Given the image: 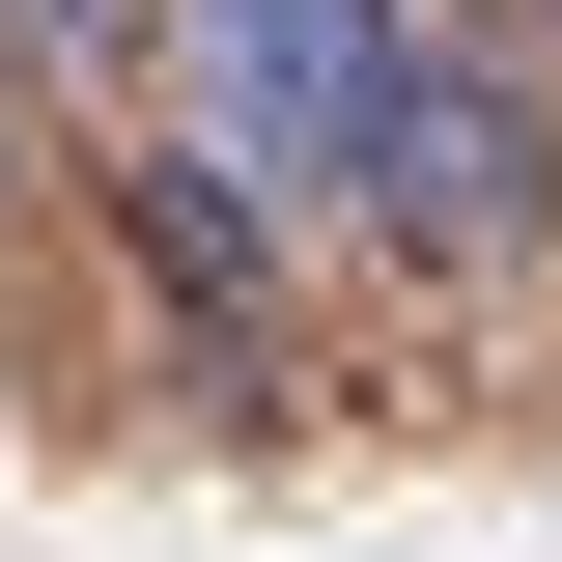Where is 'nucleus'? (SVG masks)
<instances>
[{
  "label": "nucleus",
  "instance_id": "obj_1",
  "mask_svg": "<svg viewBox=\"0 0 562 562\" xmlns=\"http://www.w3.org/2000/svg\"><path fill=\"white\" fill-rule=\"evenodd\" d=\"M198 29V169H281V198H366V140H394V0H169Z\"/></svg>",
  "mask_w": 562,
  "mask_h": 562
},
{
  "label": "nucleus",
  "instance_id": "obj_2",
  "mask_svg": "<svg viewBox=\"0 0 562 562\" xmlns=\"http://www.w3.org/2000/svg\"><path fill=\"white\" fill-rule=\"evenodd\" d=\"M366 225H394V254H506V225H535V113H506L479 57H394V140H366Z\"/></svg>",
  "mask_w": 562,
  "mask_h": 562
},
{
  "label": "nucleus",
  "instance_id": "obj_3",
  "mask_svg": "<svg viewBox=\"0 0 562 562\" xmlns=\"http://www.w3.org/2000/svg\"><path fill=\"white\" fill-rule=\"evenodd\" d=\"M57 29H140V0H57Z\"/></svg>",
  "mask_w": 562,
  "mask_h": 562
}]
</instances>
